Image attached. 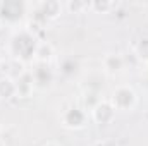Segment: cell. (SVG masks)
<instances>
[{"instance_id":"cell-9","label":"cell","mask_w":148,"mask_h":146,"mask_svg":"<svg viewBox=\"0 0 148 146\" xmlns=\"http://www.w3.org/2000/svg\"><path fill=\"white\" fill-rule=\"evenodd\" d=\"M124 65H126V60H124V57L121 53H107L103 57V60H102L103 71L107 74H110V76L119 74L124 69Z\"/></svg>"},{"instance_id":"cell-13","label":"cell","mask_w":148,"mask_h":146,"mask_svg":"<svg viewBox=\"0 0 148 146\" xmlns=\"http://www.w3.org/2000/svg\"><path fill=\"white\" fill-rule=\"evenodd\" d=\"M59 67H60V72L64 76H73L77 71V60L74 57H64L59 62Z\"/></svg>"},{"instance_id":"cell-21","label":"cell","mask_w":148,"mask_h":146,"mask_svg":"<svg viewBox=\"0 0 148 146\" xmlns=\"http://www.w3.org/2000/svg\"><path fill=\"white\" fill-rule=\"evenodd\" d=\"M0 10H2V2H0Z\"/></svg>"},{"instance_id":"cell-15","label":"cell","mask_w":148,"mask_h":146,"mask_svg":"<svg viewBox=\"0 0 148 146\" xmlns=\"http://www.w3.org/2000/svg\"><path fill=\"white\" fill-rule=\"evenodd\" d=\"M64 7L71 12V14H83L84 10H90V2H66Z\"/></svg>"},{"instance_id":"cell-14","label":"cell","mask_w":148,"mask_h":146,"mask_svg":"<svg viewBox=\"0 0 148 146\" xmlns=\"http://www.w3.org/2000/svg\"><path fill=\"white\" fill-rule=\"evenodd\" d=\"M134 55L141 60L148 64V38H141L140 41H136L134 45Z\"/></svg>"},{"instance_id":"cell-11","label":"cell","mask_w":148,"mask_h":146,"mask_svg":"<svg viewBox=\"0 0 148 146\" xmlns=\"http://www.w3.org/2000/svg\"><path fill=\"white\" fill-rule=\"evenodd\" d=\"M17 98V84L10 76H2L0 79V100Z\"/></svg>"},{"instance_id":"cell-17","label":"cell","mask_w":148,"mask_h":146,"mask_svg":"<svg viewBox=\"0 0 148 146\" xmlns=\"http://www.w3.org/2000/svg\"><path fill=\"white\" fill-rule=\"evenodd\" d=\"M97 146H114V145H112V143H109V141H100Z\"/></svg>"},{"instance_id":"cell-19","label":"cell","mask_w":148,"mask_h":146,"mask_svg":"<svg viewBox=\"0 0 148 146\" xmlns=\"http://www.w3.org/2000/svg\"><path fill=\"white\" fill-rule=\"evenodd\" d=\"M0 57H2V45H0Z\"/></svg>"},{"instance_id":"cell-16","label":"cell","mask_w":148,"mask_h":146,"mask_svg":"<svg viewBox=\"0 0 148 146\" xmlns=\"http://www.w3.org/2000/svg\"><path fill=\"white\" fill-rule=\"evenodd\" d=\"M43 146H60V145H59L57 141H48V143H45Z\"/></svg>"},{"instance_id":"cell-20","label":"cell","mask_w":148,"mask_h":146,"mask_svg":"<svg viewBox=\"0 0 148 146\" xmlns=\"http://www.w3.org/2000/svg\"><path fill=\"white\" fill-rule=\"evenodd\" d=\"M2 76H3V74H2V71H0V79H2Z\"/></svg>"},{"instance_id":"cell-6","label":"cell","mask_w":148,"mask_h":146,"mask_svg":"<svg viewBox=\"0 0 148 146\" xmlns=\"http://www.w3.org/2000/svg\"><path fill=\"white\" fill-rule=\"evenodd\" d=\"M115 113H117V112L114 110V107L110 105V102H109V100H102L95 108L90 112V117H91L93 122H97V124H100V126H107V124L114 122Z\"/></svg>"},{"instance_id":"cell-10","label":"cell","mask_w":148,"mask_h":146,"mask_svg":"<svg viewBox=\"0 0 148 146\" xmlns=\"http://www.w3.org/2000/svg\"><path fill=\"white\" fill-rule=\"evenodd\" d=\"M55 55V50H53V45L48 43L47 40H40L36 46V52H35V64H50L52 57Z\"/></svg>"},{"instance_id":"cell-12","label":"cell","mask_w":148,"mask_h":146,"mask_svg":"<svg viewBox=\"0 0 148 146\" xmlns=\"http://www.w3.org/2000/svg\"><path fill=\"white\" fill-rule=\"evenodd\" d=\"M112 9H115V3L109 0H93L90 2V10H93L95 14H109Z\"/></svg>"},{"instance_id":"cell-4","label":"cell","mask_w":148,"mask_h":146,"mask_svg":"<svg viewBox=\"0 0 148 146\" xmlns=\"http://www.w3.org/2000/svg\"><path fill=\"white\" fill-rule=\"evenodd\" d=\"M88 112L81 105H69L60 113V124L69 131H79L88 124Z\"/></svg>"},{"instance_id":"cell-18","label":"cell","mask_w":148,"mask_h":146,"mask_svg":"<svg viewBox=\"0 0 148 146\" xmlns=\"http://www.w3.org/2000/svg\"><path fill=\"white\" fill-rule=\"evenodd\" d=\"M0 146H5V141H3V138H2V127H0Z\"/></svg>"},{"instance_id":"cell-8","label":"cell","mask_w":148,"mask_h":146,"mask_svg":"<svg viewBox=\"0 0 148 146\" xmlns=\"http://www.w3.org/2000/svg\"><path fill=\"white\" fill-rule=\"evenodd\" d=\"M16 84H17V98H29L33 89L36 88L29 71H24L19 74V77L16 79Z\"/></svg>"},{"instance_id":"cell-5","label":"cell","mask_w":148,"mask_h":146,"mask_svg":"<svg viewBox=\"0 0 148 146\" xmlns=\"http://www.w3.org/2000/svg\"><path fill=\"white\" fill-rule=\"evenodd\" d=\"M62 9H64V5H62L60 2H55V0H47V2L33 3L35 16L40 17V19H43L45 23L55 21V19L62 14Z\"/></svg>"},{"instance_id":"cell-3","label":"cell","mask_w":148,"mask_h":146,"mask_svg":"<svg viewBox=\"0 0 148 146\" xmlns=\"http://www.w3.org/2000/svg\"><path fill=\"white\" fill-rule=\"evenodd\" d=\"M28 3L17 2V0H7L2 2V10H0V21L9 26H17L24 21L28 14Z\"/></svg>"},{"instance_id":"cell-7","label":"cell","mask_w":148,"mask_h":146,"mask_svg":"<svg viewBox=\"0 0 148 146\" xmlns=\"http://www.w3.org/2000/svg\"><path fill=\"white\" fill-rule=\"evenodd\" d=\"M29 72L33 76V81H35L36 88H47V86H50L53 83V77H55V72L50 67V64H35V67Z\"/></svg>"},{"instance_id":"cell-1","label":"cell","mask_w":148,"mask_h":146,"mask_svg":"<svg viewBox=\"0 0 148 146\" xmlns=\"http://www.w3.org/2000/svg\"><path fill=\"white\" fill-rule=\"evenodd\" d=\"M36 35L29 31L28 28H19L12 33L9 40V53L21 62H29L35 59V52L38 46Z\"/></svg>"},{"instance_id":"cell-2","label":"cell","mask_w":148,"mask_h":146,"mask_svg":"<svg viewBox=\"0 0 148 146\" xmlns=\"http://www.w3.org/2000/svg\"><path fill=\"white\" fill-rule=\"evenodd\" d=\"M109 102L115 112H133L138 105V95L129 84H119L112 89Z\"/></svg>"}]
</instances>
